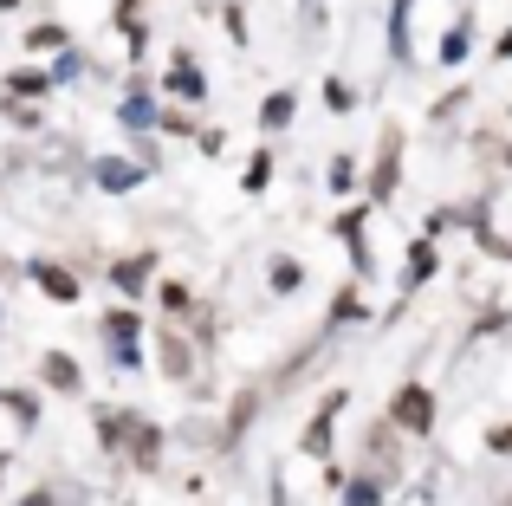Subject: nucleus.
<instances>
[{"instance_id": "3", "label": "nucleus", "mask_w": 512, "mask_h": 506, "mask_svg": "<svg viewBox=\"0 0 512 506\" xmlns=\"http://www.w3.org/2000/svg\"><path fill=\"white\" fill-rule=\"evenodd\" d=\"M46 383H59V390H78V364H72V357H46Z\"/></svg>"}, {"instance_id": "4", "label": "nucleus", "mask_w": 512, "mask_h": 506, "mask_svg": "<svg viewBox=\"0 0 512 506\" xmlns=\"http://www.w3.org/2000/svg\"><path fill=\"white\" fill-rule=\"evenodd\" d=\"M98 176H104V189H130V163H104Z\"/></svg>"}, {"instance_id": "9", "label": "nucleus", "mask_w": 512, "mask_h": 506, "mask_svg": "<svg viewBox=\"0 0 512 506\" xmlns=\"http://www.w3.org/2000/svg\"><path fill=\"white\" fill-rule=\"evenodd\" d=\"M487 448H493V455H512V422H506V429H493V442H487Z\"/></svg>"}, {"instance_id": "6", "label": "nucleus", "mask_w": 512, "mask_h": 506, "mask_svg": "<svg viewBox=\"0 0 512 506\" xmlns=\"http://www.w3.org/2000/svg\"><path fill=\"white\" fill-rule=\"evenodd\" d=\"M286 117H292V98H286V91H279V98L266 104V124H286Z\"/></svg>"}, {"instance_id": "8", "label": "nucleus", "mask_w": 512, "mask_h": 506, "mask_svg": "<svg viewBox=\"0 0 512 506\" xmlns=\"http://www.w3.org/2000/svg\"><path fill=\"white\" fill-rule=\"evenodd\" d=\"M169 85H175V91H182V98H195V91H201V78H195V72H188V65H182V72H175V78H169Z\"/></svg>"}, {"instance_id": "7", "label": "nucleus", "mask_w": 512, "mask_h": 506, "mask_svg": "<svg viewBox=\"0 0 512 506\" xmlns=\"http://www.w3.org/2000/svg\"><path fill=\"white\" fill-rule=\"evenodd\" d=\"M104 331H111V338H130V331H137V318L117 312V318H104Z\"/></svg>"}, {"instance_id": "5", "label": "nucleus", "mask_w": 512, "mask_h": 506, "mask_svg": "<svg viewBox=\"0 0 512 506\" xmlns=\"http://www.w3.org/2000/svg\"><path fill=\"white\" fill-rule=\"evenodd\" d=\"M266 182H273V163H266V156H253V169H247V189H266Z\"/></svg>"}, {"instance_id": "1", "label": "nucleus", "mask_w": 512, "mask_h": 506, "mask_svg": "<svg viewBox=\"0 0 512 506\" xmlns=\"http://www.w3.org/2000/svg\"><path fill=\"white\" fill-rule=\"evenodd\" d=\"M396 429H409V435H428V422H435V396L422 390V383H409V390H396Z\"/></svg>"}, {"instance_id": "2", "label": "nucleus", "mask_w": 512, "mask_h": 506, "mask_svg": "<svg viewBox=\"0 0 512 506\" xmlns=\"http://www.w3.org/2000/svg\"><path fill=\"white\" fill-rule=\"evenodd\" d=\"M39 292H46V299H78V279L65 273V266H39Z\"/></svg>"}]
</instances>
